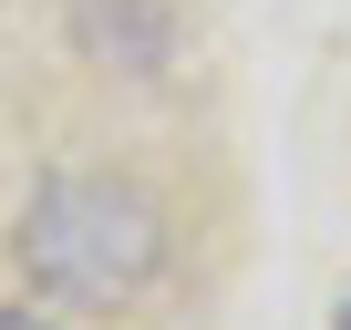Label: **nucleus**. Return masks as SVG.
I'll use <instances>...</instances> for the list:
<instances>
[{
	"instance_id": "1",
	"label": "nucleus",
	"mask_w": 351,
	"mask_h": 330,
	"mask_svg": "<svg viewBox=\"0 0 351 330\" xmlns=\"http://www.w3.org/2000/svg\"><path fill=\"white\" fill-rule=\"evenodd\" d=\"M11 258H21L32 289H52L73 309H114V299L155 289V268H165V207L134 176H52L21 207Z\"/></svg>"
},
{
	"instance_id": "2",
	"label": "nucleus",
	"mask_w": 351,
	"mask_h": 330,
	"mask_svg": "<svg viewBox=\"0 0 351 330\" xmlns=\"http://www.w3.org/2000/svg\"><path fill=\"white\" fill-rule=\"evenodd\" d=\"M0 330H52V320H32V309H0Z\"/></svg>"
},
{
	"instance_id": "3",
	"label": "nucleus",
	"mask_w": 351,
	"mask_h": 330,
	"mask_svg": "<svg viewBox=\"0 0 351 330\" xmlns=\"http://www.w3.org/2000/svg\"><path fill=\"white\" fill-rule=\"evenodd\" d=\"M341 330H351V309H341Z\"/></svg>"
}]
</instances>
